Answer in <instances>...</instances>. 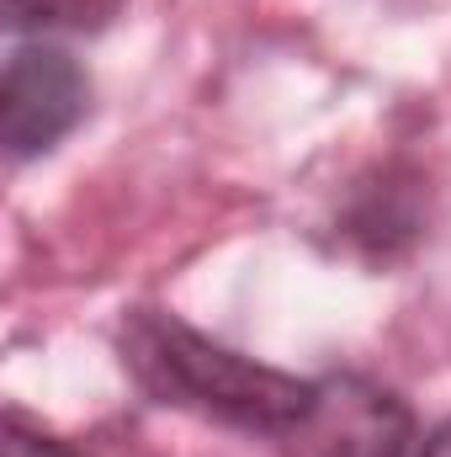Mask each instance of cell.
Returning <instances> with one entry per match:
<instances>
[{
	"instance_id": "cell-6",
	"label": "cell",
	"mask_w": 451,
	"mask_h": 457,
	"mask_svg": "<svg viewBox=\"0 0 451 457\" xmlns=\"http://www.w3.org/2000/svg\"><path fill=\"white\" fill-rule=\"evenodd\" d=\"M0 457H75V447H64L59 436H48V431H37V426H27V420L11 410L5 426H0Z\"/></svg>"
},
{
	"instance_id": "cell-3",
	"label": "cell",
	"mask_w": 451,
	"mask_h": 457,
	"mask_svg": "<svg viewBox=\"0 0 451 457\" xmlns=\"http://www.w3.org/2000/svg\"><path fill=\"white\" fill-rule=\"evenodd\" d=\"M409 447H414L409 404L361 372L319 378L308 420L287 436L292 457H409Z\"/></svg>"
},
{
	"instance_id": "cell-2",
	"label": "cell",
	"mask_w": 451,
	"mask_h": 457,
	"mask_svg": "<svg viewBox=\"0 0 451 457\" xmlns=\"http://www.w3.org/2000/svg\"><path fill=\"white\" fill-rule=\"evenodd\" d=\"M91 80L80 59L48 37H27L5 54L0 75V144L11 160H37L80 128Z\"/></svg>"
},
{
	"instance_id": "cell-5",
	"label": "cell",
	"mask_w": 451,
	"mask_h": 457,
	"mask_svg": "<svg viewBox=\"0 0 451 457\" xmlns=\"http://www.w3.org/2000/svg\"><path fill=\"white\" fill-rule=\"evenodd\" d=\"M96 21V0H5L11 32H80Z\"/></svg>"
},
{
	"instance_id": "cell-7",
	"label": "cell",
	"mask_w": 451,
	"mask_h": 457,
	"mask_svg": "<svg viewBox=\"0 0 451 457\" xmlns=\"http://www.w3.org/2000/svg\"><path fill=\"white\" fill-rule=\"evenodd\" d=\"M420 457H451V420H441V426H436V431L425 436Z\"/></svg>"
},
{
	"instance_id": "cell-1",
	"label": "cell",
	"mask_w": 451,
	"mask_h": 457,
	"mask_svg": "<svg viewBox=\"0 0 451 457\" xmlns=\"http://www.w3.org/2000/svg\"><path fill=\"white\" fill-rule=\"evenodd\" d=\"M117 351H122L127 378L154 404L218 420L244 436L287 442L319 399V378H298L271 361H255L234 345L192 330L170 309H133L122 320Z\"/></svg>"
},
{
	"instance_id": "cell-4",
	"label": "cell",
	"mask_w": 451,
	"mask_h": 457,
	"mask_svg": "<svg viewBox=\"0 0 451 457\" xmlns=\"http://www.w3.org/2000/svg\"><path fill=\"white\" fill-rule=\"evenodd\" d=\"M345 234L350 239H361L372 255H393V245H404V239H414L420 234V213L414 208H404V187H382V197L377 192H361V203H356V213L345 219Z\"/></svg>"
}]
</instances>
